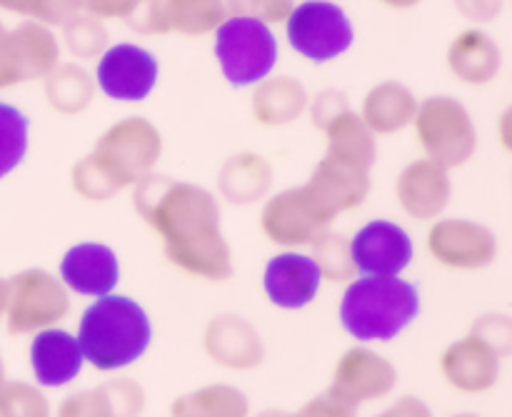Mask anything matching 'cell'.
<instances>
[{
	"label": "cell",
	"mask_w": 512,
	"mask_h": 417,
	"mask_svg": "<svg viewBox=\"0 0 512 417\" xmlns=\"http://www.w3.org/2000/svg\"><path fill=\"white\" fill-rule=\"evenodd\" d=\"M60 280L73 293L103 298L113 293L120 280V263L113 248L95 240L73 245L60 260Z\"/></svg>",
	"instance_id": "obj_16"
},
{
	"label": "cell",
	"mask_w": 512,
	"mask_h": 417,
	"mask_svg": "<svg viewBox=\"0 0 512 417\" xmlns=\"http://www.w3.org/2000/svg\"><path fill=\"white\" fill-rule=\"evenodd\" d=\"M455 417H478V415H470V413H463V415H455Z\"/></svg>",
	"instance_id": "obj_50"
},
{
	"label": "cell",
	"mask_w": 512,
	"mask_h": 417,
	"mask_svg": "<svg viewBox=\"0 0 512 417\" xmlns=\"http://www.w3.org/2000/svg\"><path fill=\"white\" fill-rule=\"evenodd\" d=\"M413 128L425 158L443 165L445 170L465 165L478 148L473 115L453 95H430L418 100Z\"/></svg>",
	"instance_id": "obj_5"
},
{
	"label": "cell",
	"mask_w": 512,
	"mask_h": 417,
	"mask_svg": "<svg viewBox=\"0 0 512 417\" xmlns=\"http://www.w3.org/2000/svg\"><path fill=\"white\" fill-rule=\"evenodd\" d=\"M430 258L450 270H483L498 258V238L488 225L468 218H443L425 235Z\"/></svg>",
	"instance_id": "obj_11"
},
{
	"label": "cell",
	"mask_w": 512,
	"mask_h": 417,
	"mask_svg": "<svg viewBox=\"0 0 512 417\" xmlns=\"http://www.w3.org/2000/svg\"><path fill=\"white\" fill-rule=\"evenodd\" d=\"M90 153L118 180L120 188L128 190L155 170L163 155V135L150 120L130 115L110 125Z\"/></svg>",
	"instance_id": "obj_7"
},
{
	"label": "cell",
	"mask_w": 512,
	"mask_h": 417,
	"mask_svg": "<svg viewBox=\"0 0 512 417\" xmlns=\"http://www.w3.org/2000/svg\"><path fill=\"white\" fill-rule=\"evenodd\" d=\"M23 68H20L18 50H15V40L10 28H5L3 20H0V90L15 88V85H23Z\"/></svg>",
	"instance_id": "obj_40"
},
{
	"label": "cell",
	"mask_w": 512,
	"mask_h": 417,
	"mask_svg": "<svg viewBox=\"0 0 512 417\" xmlns=\"http://www.w3.org/2000/svg\"><path fill=\"white\" fill-rule=\"evenodd\" d=\"M165 18L170 33L203 38L218 30V25L228 18V10L225 0H165Z\"/></svg>",
	"instance_id": "obj_30"
},
{
	"label": "cell",
	"mask_w": 512,
	"mask_h": 417,
	"mask_svg": "<svg viewBox=\"0 0 512 417\" xmlns=\"http://www.w3.org/2000/svg\"><path fill=\"white\" fill-rule=\"evenodd\" d=\"M325 135V153L323 158L330 163L348 165V168L370 173L378 158V143L375 133L363 123L353 108L340 113L338 118L330 120L323 128Z\"/></svg>",
	"instance_id": "obj_23"
},
{
	"label": "cell",
	"mask_w": 512,
	"mask_h": 417,
	"mask_svg": "<svg viewBox=\"0 0 512 417\" xmlns=\"http://www.w3.org/2000/svg\"><path fill=\"white\" fill-rule=\"evenodd\" d=\"M203 348L218 365L230 370H253L263 363V340L240 315H218L208 323Z\"/></svg>",
	"instance_id": "obj_18"
},
{
	"label": "cell",
	"mask_w": 512,
	"mask_h": 417,
	"mask_svg": "<svg viewBox=\"0 0 512 417\" xmlns=\"http://www.w3.org/2000/svg\"><path fill=\"white\" fill-rule=\"evenodd\" d=\"M70 295L63 280L43 268L20 270L8 280L5 328L10 335L40 333L68 318Z\"/></svg>",
	"instance_id": "obj_8"
},
{
	"label": "cell",
	"mask_w": 512,
	"mask_h": 417,
	"mask_svg": "<svg viewBox=\"0 0 512 417\" xmlns=\"http://www.w3.org/2000/svg\"><path fill=\"white\" fill-rule=\"evenodd\" d=\"M253 88L250 110L255 123L263 128H283L308 110V88L293 75H268Z\"/></svg>",
	"instance_id": "obj_24"
},
{
	"label": "cell",
	"mask_w": 512,
	"mask_h": 417,
	"mask_svg": "<svg viewBox=\"0 0 512 417\" xmlns=\"http://www.w3.org/2000/svg\"><path fill=\"white\" fill-rule=\"evenodd\" d=\"M10 33H13L25 83L43 80L63 60L60 58L63 48L50 25L38 23V20H20L15 28H10Z\"/></svg>",
	"instance_id": "obj_28"
},
{
	"label": "cell",
	"mask_w": 512,
	"mask_h": 417,
	"mask_svg": "<svg viewBox=\"0 0 512 417\" xmlns=\"http://www.w3.org/2000/svg\"><path fill=\"white\" fill-rule=\"evenodd\" d=\"M470 335L478 340H483L485 345L495 350L500 358L510 355L512 350V323L508 315H500V313H490L478 318V323L470 328Z\"/></svg>",
	"instance_id": "obj_38"
},
{
	"label": "cell",
	"mask_w": 512,
	"mask_h": 417,
	"mask_svg": "<svg viewBox=\"0 0 512 417\" xmlns=\"http://www.w3.org/2000/svg\"><path fill=\"white\" fill-rule=\"evenodd\" d=\"M310 250H313L310 258L320 268L323 280H330V283H348V280H353L355 265L353 255H350V240L345 235L333 233L330 228L323 230L310 243Z\"/></svg>",
	"instance_id": "obj_33"
},
{
	"label": "cell",
	"mask_w": 512,
	"mask_h": 417,
	"mask_svg": "<svg viewBox=\"0 0 512 417\" xmlns=\"http://www.w3.org/2000/svg\"><path fill=\"white\" fill-rule=\"evenodd\" d=\"M43 93L50 108L60 115H80L90 108L95 93V78L78 60H60L43 78Z\"/></svg>",
	"instance_id": "obj_27"
},
{
	"label": "cell",
	"mask_w": 512,
	"mask_h": 417,
	"mask_svg": "<svg viewBox=\"0 0 512 417\" xmlns=\"http://www.w3.org/2000/svg\"><path fill=\"white\" fill-rule=\"evenodd\" d=\"M350 255L360 275L393 278L410 268L415 258L413 238L393 220H370L350 240Z\"/></svg>",
	"instance_id": "obj_12"
},
{
	"label": "cell",
	"mask_w": 512,
	"mask_h": 417,
	"mask_svg": "<svg viewBox=\"0 0 512 417\" xmlns=\"http://www.w3.org/2000/svg\"><path fill=\"white\" fill-rule=\"evenodd\" d=\"M143 405L145 390L135 380L118 378L65 398L58 417H138Z\"/></svg>",
	"instance_id": "obj_22"
},
{
	"label": "cell",
	"mask_w": 512,
	"mask_h": 417,
	"mask_svg": "<svg viewBox=\"0 0 512 417\" xmlns=\"http://www.w3.org/2000/svg\"><path fill=\"white\" fill-rule=\"evenodd\" d=\"M70 185H73L75 193L80 195L88 203H108L115 195L123 193V188L118 185V180L98 163L93 153L83 155L78 163L70 170Z\"/></svg>",
	"instance_id": "obj_34"
},
{
	"label": "cell",
	"mask_w": 512,
	"mask_h": 417,
	"mask_svg": "<svg viewBox=\"0 0 512 417\" xmlns=\"http://www.w3.org/2000/svg\"><path fill=\"white\" fill-rule=\"evenodd\" d=\"M258 417H290V413H283V410H265Z\"/></svg>",
	"instance_id": "obj_48"
},
{
	"label": "cell",
	"mask_w": 512,
	"mask_h": 417,
	"mask_svg": "<svg viewBox=\"0 0 512 417\" xmlns=\"http://www.w3.org/2000/svg\"><path fill=\"white\" fill-rule=\"evenodd\" d=\"M30 150V118L13 103L0 100V183L23 165Z\"/></svg>",
	"instance_id": "obj_32"
},
{
	"label": "cell",
	"mask_w": 512,
	"mask_h": 417,
	"mask_svg": "<svg viewBox=\"0 0 512 417\" xmlns=\"http://www.w3.org/2000/svg\"><path fill=\"white\" fill-rule=\"evenodd\" d=\"M398 383V370L383 358L365 348H350L338 360L328 395L348 408L358 410L370 400H380L393 393Z\"/></svg>",
	"instance_id": "obj_13"
},
{
	"label": "cell",
	"mask_w": 512,
	"mask_h": 417,
	"mask_svg": "<svg viewBox=\"0 0 512 417\" xmlns=\"http://www.w3.org/2000/svg\"><path fill=\"white\" fill-rule=\"evenodd\" d=\"M395 195L403 213L413 220H435L453 198L450 175L433 160H413L405 165L395 183Z\"/></svg>",
	"instance_id": "obj_15"
},
{
	"label": "cell",
	"mask_w": 512,
	"mask_h": 417,
	"mask_svg": "<svg viewBox=\"0 0 512 417\" xmlns=\"http://www.w3.org/2000/svg\"><path fill=\"white\" fill-rule=\"evenodd\" d=\"M310 108V118H313V125L318 130H323L330 120L338 118L340 113L350 108L348 105V95L338 88H328V90H320L313 100L308 103Z\"/></svg>",
	"instance_id": "obj_41"
},
{
	"label": "cell",
	"mask_w": 512,
	"mask_h": 417,
	"mask_svg": "<svg viewBox=\"0 0 512 417\" xmlns=\"http://www.w3.org/2000/svg\"><path fill=\"white\" fill-rule=\"evenodd\" d=\"M418 98L400 80H380L363 95L360 118L375 135H393L413 125Z\"/></svg>",
	"instance_id": "obj_25"
},
{
	"label": "cell",
	"mask_w": 512,
	"mask_h": 417,
	"mask_svg": "<svg viewBox=\"0 0 512 417\" xmlns=\"http://www.w3.org/2000/svg\"><path fill=\"white\" fill-rule=\"evenodd\" d=\"M140 0H83L85 13L100 20H125Z\"/></svg>",
	"instance_id": "obj_43"
},
{
	"label": "cell",
	"mask_w": 512,
	"mask_h": 417,
	"mask_svg": "<svg viewBox=\"0 0 512 417\" xmlns=\"http://www.w3.org/2000/svg\"><path fill=\"white\" fill-rule=\"evenodd\" d=\"M330 225L333 220L323 213L305 185L280 190L265 200L260 210V230L265 238L288 250L310 245Z\"/></svg>",
	"instance_id": "obj_10"
},
{
	"label": "cell",
	"mask_w": 512,
	"mask_h": 417,
	"mask_svg": "<svg viewBox=\"0 0 512 417\" xmlns=\"http://www.w3.org/2000/svg\"><path fill=\"white\" fill-rule=\"evenodd\" d=\"M173 417H248L250 405L243 390L233 385H205L185 393L170 405Z\"/></svg>",
	"instance_id": "obj_29"
},
{
	"label": "cell",
	"mask_w": 512,
	"mask_h": 417,
	"mask_svg": "<svg viewBox=\"0 0 512 417\" xmlns=\"http://www.w3.org/2000/svg\"><path fill=\"white\" fill-rule=\"evenodd\" d=\"M375 417H433V413H430V408L420 398L405 395V398L395 400L390 408H385L383 413Z\"/></svg>",
	"instance_id": "obj_45"
},
{
	"label": "cell",
	"mask_w": 512,
	"mask_h": 417,
	"mask_svg": "<svg viewBox=\"0 0 512 417\" xmlns=\"http://www.w3.org/2000/svg\"><path fill=\"white\" fill-rule=\"evenodd\" d=\"M500 360L503 358L490 345L468 335L445 350L440 358V370L455 390L478 395L498 383Z\"/></svg>",
	"instance_id": "obj_19"
},
{
	"label": "cell",
	"mask_w": 512,
	"mask_h": 417,
	"mask_svg": "<svg viewBox=\"0 0 512 417\" xmlns=\"http://www.w3.org/2000/svg\"><path fill=\"white\" fill-rule=\"evenodd\" d=\"M305 188L313 195L315 203L323 208V213L330 220H335L338 215L358 210L368 200L373 180H370V173L348 168V165L330 163V160L323 158L313 168Z\"/></svg>",
	"instance_id": "obj_17"
},
{
	"label": "cell",
	"mask_w": 512,
	"mask_h": 417,
	"mask_svg": "<svg viewBox=\"0 0 512 417\" xmlns=\"http://www.w3.org/2000/svg\"><path fill=\"white\" fill-rule=\"evenodd\" d=\"M158 78V58L138 43H110L95 68V88L115 103H143L153 95Z\"/></svg>",
	"instance_id": "obj_9"
},
{
	"label": "cell",
	"mask_w": 512,
	"mask_h": 417,
	"mask_svg": "<svg viewBox=\"0 0 512 417\" xmlns=\"http://www.w3.org/2000/svg\"><path fill=\"white\" fill-rule=\"evenodd\" d=\"M445 65L460 83L483 88V85L493 83L503 70V50L485 30L465 28L448 45Z\"/></svg>",
	"instance_id": "obj_20"
},
{
	"label": "cell",
	"mask_w": 512,
	"mask_h": 417,
	"mask_svg": "<svg viewBox=\"0 0 512 417\" xmlns=\"http://www.w3.org/2000/svg\"><path fill=\"white\" fill-rule=\"evenodd\" d=\"M133 208L160 238L170 265L208 283H225L233 275L220 203L208 188L148 173L133 185Z\"/></svg>",
	"instance_id": "obj_1"
},
{
	"label": "cell",
	"mask_w": 512,
	"mask_h": 417,
	"mask_svg": "<svg viewBox=\"0 0 512 417\" xmlns=\"http://www.w3.org/2000/svg\"><path fill=\"white\" fill-rule=\"evenodd\" d=\"M5 383V365H3V358H0V388H3Z\"/></svg>",
	"instance_id": "obj_49"
},
{
	"label": "cell",
	"mask_w": 512,
	"mask_h": 417,
	"mask_svg": "<svg viewBox=\"0 0 512 417\" xmlns=\"http://www.w3.org/2000/svg\"><path fill=\"white\" fill-rule=\"evenodd\" d=\"M0 10L58 28L70 15L83 10V0H0Z\"/></svg>",
	"instance_id": "obj_35"
},
{
	"label": "cell",
	"mask_w": 512,
	"mask_h": 417,
	"mask_svg": "<svg viewBox=\"0 0 512 417\" xmlns=\"http://www.w3.org/2000/svg\"><path fill=\"white\" fill-rule=\"evenodd\" d=\"M290 417H355V410L348 405L338 403V400L330 398L328 393L320 395V398L310 400L295 415Z\"/></svg>",
	"instance_id": "obj_44"
},
{
	"label": "cell",
	"mask_w": 512,
	"mask_h": 417,
	"mask_svg": "<svg viewBox=\"0 0 512 417\" xmlns=\"http://www.w3.org/2000/svg\"><path fill=\"white\" fill-rule=\"evenodd\" d=\"M138 35H168V18H165V0H140L133 13L123 20Z\"/></svg>",
	"instance_id": "obj_39"
},
{
	"label": "cell",
	"mask_w": 512,
	"mask_h": 417,
	"mask_svg": "<svg viewBox=\"0 0 512 417\" xmlns=\"http://www.w3.org/2000/svg\"><path fill=\"white\" fill-rule=\"evenodd\" d=\"M380 5L385 8H393V10H410V8H418L423 0H378Z\"/></svg>",
	"instance_id": "obj_46"
},
{
	"label": "cell",
	"mask_w": 512,
	"mask_h": 417,
	"mask_svg": "<svg viewBox=\"0 0 512 417\" xmlns=\"http://www.w3.org/2000/svg\"><path fill=\"white\" fill-rule=\"evenodd\" d=\"M0 417H50L48 400L23 380H5L0 388Z\"/></svg>",
	"instance_id": "obj_36"
},
{
	"label": "cell",
	"mask_w": 512,
	"mask_h": 417,
	"mask_svg": "<svg viewBox=\"0 0 512 417\" xmlns=\"http://www.w3.org/2000/svg\"><path fill=\"white\" fill-rule=\"evenodd\" d=\"M273 185V168L258 153H238L223 163L218 173V188L228 203L253 205L268 195Z\"/></svg>",
	"instance_id": "obj_26"
},
{
	"label": "cell",
	"mask_w": 512,
	"mask_h": 417,
	"mask_svg": "<svg viewBox=\"0 0 512 417\" xmlns=\"http://www.w3.org/2000/svg\"><path fill=\"white\" fill-rule=\"evenodd\" d=\"M60 28V48H65L70 53V58L85 63V60H98L105 53V48L110 45V33L105 28V20L95 18V15L80 13L70 15L65 23L58 25Z\"/></svg>",
	"instance_id": "obj_31"
},
{
	"label": "cell",
	"mask_w": 512,
	"mask_h": 417,
	"mask_svg": "<svg viewBox=\"0 0 512 417\" xmlns=\"http://www.w3.org/2000/svg\"><path fill=\"white\" fill-rule=\"evenodd\" d=\"M213 35L215 60L233 88H253L273 75L278 65V38L270 25L228 15Z\"/></svg>",
	"instance_id": "obj_4"
},
{
	"label": "cell",
	"mask_w": 512,
	"mask_h": 417,
	"mask_svg": "<svg viewBox=\"0 0 512 417\" xmlns=\"http://www.w3.org/2000/svg\"><path fill=\"white\" fill-rule=\"evenodd\" d=\"M5 305H8V280L0 278V320L5 318Z\"/></svg>",
	"instance_id": "obj_47"
},
{
	"label": "cell",
	"mask_w": 512,
	"mask_h": 417,
	"mask_svg": "<svg viewBox=\"0 0 512 417\" xmlns=\"http://www.w3.org/2000/svg\"><path fill=\"white\" fill-rule=\"evenodd\" d=\"M295 0H225V10L235 18H253L265 25H283Z\"/></svg>",
	"instance_id": "obj_37"
},
{
	"label": "cell",
	"mask_w": 512,
	"mask_h": 417,
	"mask_svg": "<svg viewBox=\"0 0 512 417\" xmlns=\"http://www.w3.org/2000/svg\"><path fill=\"white\" fill-rule=\"evenodd\" d=\"M75 338L85 363L100 373H115L143 358L153 340V323L138 300L108 293L85 308Z\"/></svg>",
	"instance_id": "obj_2"
},
{
	"label": "cell",
	"mask_w": 512,
	"mask_h": 417,
	"mask_svg": "<svg viewBox=\"0 0 512 417\" xmlns=\"http://www.w3.org/2000/svg\"><path fill=\"white\" fill-rule=\"evenodd\" d=\"M283 28L290 48L315 65L333 63L355 43L353 20L333 0L295 3Z\"/></svg>",
	"instance_id": "obj_6"
},
{
	"label": "cell",
	"mask_w": 512,
	"mask_h": 417,
	"mask_svg": "<svg viewBox=\"0 0 512 417\" xmlns=\"http://www.w3.org/2000/svg\"><path fill=\"white\" fill-rule=\"evenodd\" d=\"M323 275L315 260L305 253L285 250L268 260L263 270L265 295L283 310H300L318 298Z\"/></svg>",
	"instance_id": "obj_14"
},
{
	"label": "cell",
	"mask_w": 512,
	"mask_h": 417,
	"mask_svg": "<svg viewBox=\"0 0 512 417\" xmlns=\"http://www.w3.org/2000/svg\"><path fill=\"white\" fill-rule=\"evenodd\" d=\"M83 350L75 335L60 328H45L35 333L30 343V368L43 388H63L73 383L83 370Z\"/></svg>",
	"instance_id": "obj_21"
},
{
	"label": "cell",
	"mask_w": 512,
	"mask_h": 417,
	"mask_svg": "<svg viewBox=\"0 0 512 417\" xmlns=\"http://www.w3.org/2000/svg\"><path fill=\"white\" fill-rule=\"evenodd\" d=\"M420 315V290L408 280L360 275L340 300V323L360 343H390Z\"/></svg>",
	"instance_id": "obj_3"
},
{
	"label": "cell",
	"mask_w": 512,
	"mask_h": 417,
	"mask_svg": "<svg viewBox=\"0 0 512 417\" xmlns=\"http://www.w3.org/2000/svg\"><path fill=\"white\" fill-rule=\"evenodd\" d=\"M455 10L470 23H495L505 8V0H453Z\"/></svg>",
	"instance_id": "obj_42"
}]
</instances>
